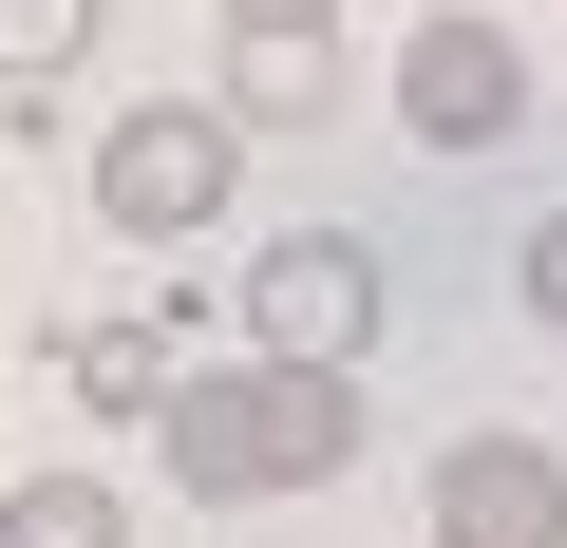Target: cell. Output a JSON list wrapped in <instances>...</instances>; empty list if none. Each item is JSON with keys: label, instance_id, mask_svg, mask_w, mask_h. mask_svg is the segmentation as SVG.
Wrapping results in <instances>:
<instances>
[{"label": "cell", "instance_id": "ba28073f", "mask_svg": "<svg viewBox=\"0 0 567 548\" xmlns=\"http://www.w3.org/2000/svg\"><path fill=\"white\" fill-rule=\"evenodd\" d=\"M95 20H114V0H0V95H58L95 58Z\"/></svg>", "mask_w": 567, "mask_h": 548}, {"label": "cell", "instance_id": "7a4b0ae2", "mask_svg": "<svg viewBox=\"0 0 567 548\" xmlns=\"http://www.w3.org/2000/svg\"><path fill=\"white\" fill-rule=\"evenodd\" d=\"M227 189H246L227 95H152V114H114V133H95V227H133V246H189Z\"/></svg>", "mask_w": 567, "mask_h": 548}, {"label": "cell", "instance_id": "8fae6325", "mask_svg": "<svg viewBox=\"0 0 567 548\" xmlns=\"http://www.w3.org/2000/svg\"><path fill=\"white\" fill-rule=\"evenodd\" d=\"M227 20H341V0H227Z\"/></svg>", "mask_w": 567, "mask_h": 548}, {"label": "cell", "instance_id": "9c48e42d", "mask_svg": "<svg viewBox=\"0 0 567 548\" xmlns=\"http://www.w3.org/2000/svg\"><path fill=\"white\" fill-rule=\"evenodd\" d=\"M171 379H189V360H171L152 322H76V397H95V416H152Z\"/></svg>", "mask_w": 567, "mask_h": 548}, {"label": "cell", "instance_id": "277c9868", "mask_svg": "<svg viewBox=\"0 0 567 548\" xmlns=\"http://www.w3.org/2000/svg\"><path fill=\"white\" fill-rule=\"evenodd\" d=\"M511 114H529L511 20H416V39H398V133H416V152H511Z\"/></svg>", "mask_w": 567, "mask_h": 548}, {"label": "cell", "instance_id": "6da1fadb", "mask_svg": "<svg viewBox=\"0 0 567 548\" xmlns=\"http://www.w3.org/2000/svg\"><path fill=\"white\" fill-rule=\"evenodd\" d=\"M152 473H189L208 510L322 492V473H360V379L341 360H208L152 397Z\"/></svg>", "mask_w": 567, "mask_h": 548}, {"label": "cell", "instance_id": "8992f818", "mask_svg": "<svg viewBox=\"0 0 567 548\" xmlns=\"http://www.w3.org/2000/svg\"><path fill=\"white\" fill-rule=\"evenodd\" d=\"M322 114H341L322 20H227V133H322Z\"/></svg>", "mask_w": 567, "mask_h": 548}, {"label": "cell", "instance_id": "30bf717a", "mask_svg": "<svg viewBox=\"0 0 567 548\" xmlns=\"http://www.w3.org/2000/svg\"><path fill=\"white\" fill-rule=\"evenodd\" d=\"M511 303H529V322H548V341H567V208H548V227H529V265H511Z\"/></svg>", "mask_w": 567, "mask_h": 548}, {"label": "cell", "instance_id": "52a82bcc", "mask_svg": "<svg viewBox=\"0 0 567 548\" xmlns=\"http://www.w3.org/2000/svg\"><path fill=\"white\" fill-rule=\"evenodd\" d=\"M0 548H133V510L95 473H20V492H0Z\"/></svg>", "mask_w": 567, "mask_h": 548}, {"label": "cell", "instance_id": "5b68a950", "mask_svg": "<svg viewBox=\"0 0 567 548\" xmlns=\"http://www.w3.org/2000/svg\"><path fill=\"white\" fill-rule=\"evenodd\" d=\"M435 548H567V454L511 435V416H473L435 454Z\"/></svg>", "mask_w": 567, "mask_h": 548}, {"label": "cell", "instance_id": "3957f363", "mask_svg": "<svg viewBox=\"0 0 567 548\" xmlns=\"http://www.w3.org/2000/svg\"><path fill=\"white\" fill-rule=\"evenodd\" d=\"M227 322H246V360H341V379H360V341H379V246H360V227H284Z\"/></svg>", "mask_w": 567, "mask_h": 548}]
</instances>
